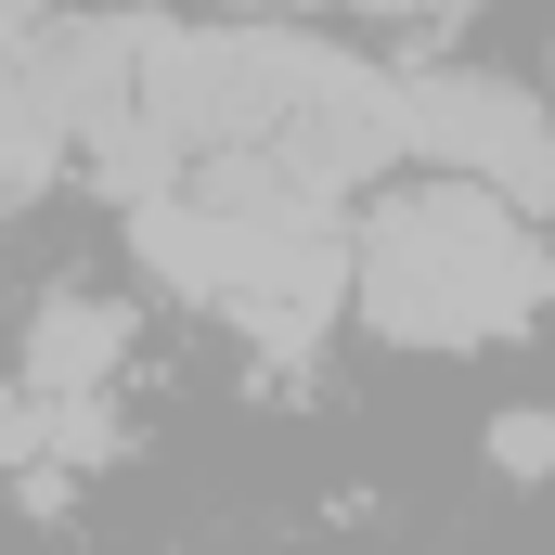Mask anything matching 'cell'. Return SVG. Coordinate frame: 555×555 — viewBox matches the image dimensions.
<instances>
[{
    "instance_id": "1",
    "label": "cell",
    "mask_w": 555,
    "mask_h": 555,
    "mask_svg": "<svg viewBox=\"0 0 555 555\" xmlns=\"http://www.w3.org/2000/svg\"><path fill=\"white\" fill-rule=\"evenodd\" d=\"M336 297H362V323H375V336H414V349L517 336L530 297H543L530 207L491 194V181H414V194H388V207L336 246Z\"/></svg>"
},
{
    "instance_id": "2",
    "label": "cell",
    "mask_w": 555,
    "mask_h": 555,
    "mask_svg": "<svg viewBox=\"0 0 555 555\" xmlns=\"http://www.w3.org/2000/svg\"><path fill=\"white\" fill-rule=\"evenodd\" d=\"M117 349H130V310H104V297H52V310L26 323V375L65 388V401H91V388L117 375Z\"/></svg>"
},
{
    "instance_id": "3",
    "label": "cell",
    "mask_w": 555,
    "mask_h": 555,
    "mask_svg": "<svg viewBox=\"0 0 555 555\" xmlns=\"http://www.w3.org/2000/svg\"><path fill=\"white\" fill-rule=\"evenodd\" d=\"M491 465H504V478H543V414H530V401L491 426Z\"/></svg>"
}]
</instances>
